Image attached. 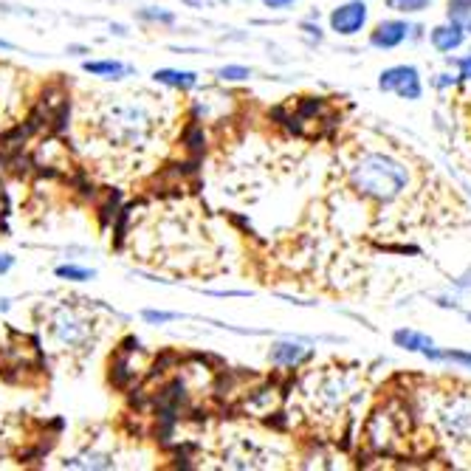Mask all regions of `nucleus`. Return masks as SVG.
<instances>
[{
	"instance_id": "f257e3e1",
	"label": "nucleus",
	"mask_w": 471,
	"mask_h": 471,
	"mask_svg": "<svg viewBox=\"0 0 471 471\" xmlns=\"http://www.w3.org/2000/svg\"><path fill=\"white\" fill-rule=\"evenodd\" d=\"M350 181L367 198L389 204L401 198L403 189L410 187V172L395 158H389L384 153H370L353 167Z\"/></svg>"
},
{
	"instance_id": "f03ea898",
	"label": "nucleus",
	"mask_w": 471,
	"mask_h": 471,
	"mask_svg": "<svg viewBox=\"0 0 471 471\" xmlns=\"http://www.w3.org/2000/svg\"><path fill=\"white\" fill-rule=\"evenodd\" d=\"M102 124L110 141L139 144L148 139V133L153 130V116H150V110L139 102H116L105 110Z\"/></svg>"
},
{
	"instance_id": "7ed1b4c3",
	"label": "nucleus",
	"mask_w": 471,
	"mask_h": 471,
	"mask_svg": "<svg viewBox=\"0 0 471 471\" xmlns=\"http://www.w3.org/2000/svg\"><path fill=\"white\" fill-rule=\"evenodd\" d=\"M52 333L65 347H85L91 339V322L71 311V307H60L52 316Z\"/></svg>"
},
{
	"instance_id": "20e7f679",
	"label": "nucleus",
	"mask_w": 471,
	"mask_h": 471,
	"mask_svg": "<svg viewBox=\"0 0 471 471\" xmlns=\"http://www.w3.org/2000/svg\"><path fill=\"white\" fill-rule=\"evenodd\" d=\"M379 88L384 93H395L401 100H420L424 85H420V74L415 65H395V68H387L379 76Z\"/></svg>"
},
{
	"instance_id": "39448f33",
	"label": "nucleus",
	"mask_w": 471,
	"mask_h": 471,
	"mask_svg": "<svg viewBox=\"0 0 471 471\" xmlns=\"http://www.w3.org/2000/svg\"><path fill=\"white\" fill-rule=\"evenodd\" d=\"M367 23V4L364 0H350V4H342L339 9L331 12V28L342 37H353L359 35Z\"/></svg>"
},
{
	"instance_id": "423d86ee",
	"label": "nucleus",
	"mask_w": 471,
	"mask_h": 471,
	"mask_svg": "<svg viewBox=\"0 0 471 471\" xmlns=\"http://www.w3.org/2000/svg\"><path fill=\"white\" fill-rule=\"evenodd\" d=\"M443 427L458 441H471V398L451 401L443 412Z\"/></svg>"
},
{
	"instance_id": "0eeeda50",
	"label": "nucleus",
	"mask_w": 471,
	"mask_h": 471,
	"mask_svg": "<svg viewBox=\"0 0 471 471\" xmlns=\"http://www.w3.org/2000/svg\"><path fill=\"white\" fill-rule=\"evenodd\" d=\"M410 31L412 28L403 23V20H384L370 35V43L376 45V48H398L403 40L410 37Z\"/></svg>"
},
{
	"instance_id": "6e6552de",
	"label": "nucleus",
	"mask_w": 471,
	"mask_h": 471,
	"mask_svg": "<svg viewBox=\"0 0 471 471\" xmlns=\"http://www.w3.org/2000/svg\"><path fill=\"white\" fill-rule=\"evenodd\" d=\"M130 355H133V353L116 350V355L110 359V376L108 379L116 389H130L136 384V372H133V362H130Z\"/></svg>"
},
{
	"instance_id": "1a4fd4ad",
	"label": "nucleus",
	"mask_w": 471,
	"mask_h": 471,
	"mask_svg": "<svg viewBox=\"0 0 471 471\" xmlns=\"http://www.w3.org/2000/svg\"><path fill=\"white\" fill-rule=\"evenodd\" d=\"M463 40H466V31H463L460 20L443 23V26H437L432 31V45L437 48V52H443V54L454 52V48H460Z\"/></svg>"
},
{
	"instance_id": "9d476101",
	"label": "nucleus",
	"mask_w": 471,
	"mask_h": 471,
	"mask_svg": "<svg viewBox=\"0 0 471 471\" xmlns=\"http://www.w3.org/2000/svg\"><path fill=\"white\" fill-rule=\"evenodd\" d=\"M268 359L277 364V367H297V364L311 359V350L302 347V345H294V342H280V345L271 347Z\"/></svg>"
},
{
	"instance_id": "9b49d317",
	"label": "nucleus",
	"mask_w": 471,
	"mask_h": 471,
	"mask_svg": "<svg viewBox=\"0 0 471 471\" xmlns=\"http://www.w3.org/2000/svg\"><path fill=\"white\" fill-rule=\"evenodd\" d=\"M156 83L161 85H170L175 91H192L195 85H198V74H192V71H178V68H161L153 74Z\"/></svg>"
},
{
	"instance_id": "f8f14e48",
	"label": "nucleus",
	"mask_w": 471,
	"mask_h": 471,
	"mask_svg": "<svg viewBox=\"0 0 471 471\" xmlns=\"http://www.w3.org/2000/svg\"><path fill=\"white\" fill-rule=\"evenodd\" d=\"M83 68L91 74V76H102V79H122L130 74V68L119 60H88Z\"/></svg>"
},
{
	"instance_id": "ddd939ff",
	"label": "nucleus",
	"mask_w": 471,
	"mask_h": 471,
	"mask_svg": "<svg viewBox=\"0 0 471 471\" xmlns=\"http://www.w3.org/2000/svg\"><path fill=\"white\" fill-rule=\"evenodd\" d=\"M393 342L398 345V347H403V350H412V353H427L429 347H435V342L429 336H424V333H418V331H395L393 333Z\"/></svg>"
},
{
	"instance_id": "4468645a",
	"label": "nucleus",
	"mask_w": 471,
	"mask_h": 471,
	"mask_svg": "<svg viewBox=\"0 0 471 471\" xmlns=\"http://www.w3.org/2000/svg\"><path fill=\"white\" fill-rule=\"evenodd\" d=\"M181 141H184L187 153H192V156H201V153H206V130H204V124H198V122L192 119V122L184 127V136H181Z\"/></svg>"
},
{
	"instance_id": "2eb2a0df",
	"label": "nucleus",
	"mask_w": 471,
	"mask_h": 471,
	"mask_svg": "<svg viewBox=\"0 0 471 471\" xmlns=\"http://www.w3.org/2000/svg\"><path fill=\"white\" fill-rule=\"evenodd\" d=\"M122 209V192L119 189H105V201L100 204V226L102 229H108V226L113 223V218L119 215Z\"/></svg>"
},
{
	"instance_id": "dca6fc26",
	"label": "nucleus",
	"mask_w": 471,
	"mask_h": 471,
	"mask_svg": "<svg viewBox=\"0 0 471 471\" xmlns=\"http://www.w3.org/2000/svg\"><path fill=\"white\" fill-rule=\"evenodd\" d=\"M424 355L432 362H454V364H463V367L471 370V353H466V350H435V347H429Z\"/></svg>"
},
{
	"instance_id": "f3484780",
	"label": "nucleus",
	"mask_w": 471,
	"mask_h": 471,
	"mask_svg": "<svg viewBox=\"0 0 471 471\" xmlns=\"http://www.w3.org/2000/svg\"><path fill=\"white\" fill-rule=\"evenodd\" d=\"M57 277L60 280H71V283H88V280H93V271L91 268H83V266H60L57 271Z\"/></svg>"
},
{
	"instance_id": "a211bd4d",
	"label": "nucleus",
	"mask_w": 471,
	"mask_h": 471,
	"mask_svg": "<svg viewBox=\"0 0 471 471\" xmlns=\"http://www.w3.org/2000/svg\"><path fill=\"white\" fill-rule=\"evenodd\" d=\"M429 4H432V0H387V6H389V9L403 12V14L424 12V9H429Z\"/></svg>"
},
{
	"instance_id": "6ab92c4d",
	"label": "nucleus",
	"mask_w": 471,
	"mask_h": 471,
	"mask_svg": "<svg viewBox=\"0 0 471 471\" xmlns=\"http://www.w3.org/2000/svg\"><path fill=\"white\" fill-rule=\"evenodd\" d=\"M139 18L141 20H150V23H161V26H175V14L164 12V9H141Z\"/></svg>"
},
{
	"instance_id": "aec40b11",
	"label": "nucleus",
	"mask_w": 471,
	"mask_h": 471,
	"mask_svg": "<svg viewBox=\"0 0 471 471\" xmlns=\"http://www.w3.org/2000/svg\"><path fill=\"white\" fill-rule=\"evenodd\" d=\"M218 76L223 79V83H243V79L251 76V71L243 68V65H223V68L218 71Z\"/></svg>"
},
{
	"instance_id": "412c9836",
	"label": "nucleus",
	"mask_w": 471,
	"mask_h": 471,
	"mask_svg": "<svg viewBox=\"0 0 471 471\" xmlns=\"http://www.w3.org/2000/svg\"><path fill=\"white\" fill-rule=\"evenodd\" d=\"M449 18L451 20L471 18V0H449Z\"/></svg>"
},
{
	"instance_id": "4be33fe9",
	"label": "nucleus",
	"mask_w": 471,
	"mask_h": 471,
	"mask_svg": "<svg viewBox=\"0 0 471 471\" xmlns=\"http://www.w3.org/2000/svg\"><path fill=\"white\" fill-rule=\"evenodd\" d=\"M144 322H150V324H164V322H175L178 314H167V311H144L141 314Z\"/></svg>"
},
{
	"instance_id": "5701e85b",
	"label": "nucleus",
	"mask_w": 471,
	"mask_h": 471,
	"mask_svg": "<svg viewBox=\"0 0 471 471\" xmlns=\"http://www.w3.org/2000/svg\"><path fill=\"white\" fill-rule=\"evenodd\" d=\"M266 9H288V6H294L297 0H259Z\"/></svg>"
},
{
	"instance_id": "b1692460",
	"label": "nucleus",
	"mask_w": 471,
	"mask_h": 471,
	"mask_svg": "<svg viewBox=\"0 0 471 471\" xmlns=\"http://www.w3.org/2000/svg\"><path fill=\"white\" fill-rule=\"evenodd\" d=\"M458 65H460V79H471V54L458 60Z\"/></svg>"
},
{
	"instance_id": "393cba45",
	"label": "nucleus",
	"mask_w": 471,
	"mask_h": 471,
	"mask_svg": "<svg viewBox=\"0 0 471 471\" xmlns=\"http://www.w3.org/2000/svg\"><path fill=\"white\" fill-rule=\"evenodd\" d=\"M14 266V257L12 254H0V274H9Z\"/></svg>"
},
{
	"instance_id": "a878e982",
	"label": "nucleus",
	"mask_w": 471,
	"mask_h": 471,
	"mask_svg": "<svg viewBox=\"0 0 471 471\" xmlns=\"http://www.w3.org/2000/svg\"><path fill=\"white\" fill-rule=\"evenodd\" d=\"M0 48H6V52H12L14 45H12V43H6V40H0Z\"/></svg>"
},
{
	"instance_id": "bb28decb",
	"label": "nucleus",
	"mask_w": 471,
	"mask_h": 471,
	"mask_svg": "<svg viewBox=\"0 0 471 471\" xmlns=\"http://www.w3.org/2000/svg\"><path fill=\"white\" fill-rule=\"evenodd\" d=\"M468 31H471V18H468Z\"/></svg>"
}]
</instances>
